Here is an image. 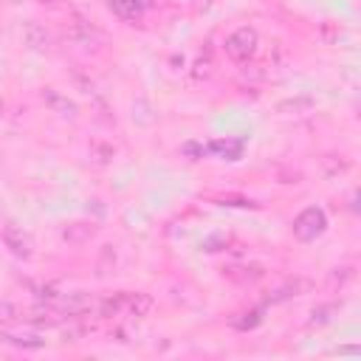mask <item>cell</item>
<instances>
[{
	"instance_id": "12",
	"label": "cell",
	"mask_w": 361,
	"mask_h": 361,
	"mask_svg": "<svg viewBox=\"0 0 361 361\" xmlns=\"http://www.w3.org/2000/svg\"><path fill=\"white\" fill-rule=\"evenodd\" d=\"M226 276L231 279V282H254V279H259L262 276V271L257 268V265H251V268H226Z\"/></svg>"
},
{
	"instance_id": "8",
	"label": "cell",
	"mask_w": 361,
	"mask_h": 361,
	"mask_svg": "<svg viewBox=\"0 0 361 361\" xmlns=\"http://www.w3.org/2000/svg\"><path fill=\"white\" fill-rule=\"evenodd\" d=\"M107 6H110V11H113L118 20H127V23L138 20L141 11H144V3H141V0H107Z\"/></svg>"
},
{
	"instance_id": "7",
	"label": "cell",
	"mask_w": 361,
	"mask_h": 361,
	"mask_svg": "<svg viewBox=\"0 0 361 361\" xmlns=\"http://www.w3.org/2000/svg\"><path fill=\"white\" fill-rule=\"evenodd\" d=\"M152 310V296L147 293H124V313L130 319H144Z\"/></svg>"
},
{
	"instance_id": "1",
	"label": "cell",
	"mask_w": 361,
	"mask_h": 361,
	"mask_svg": "<svg viewBox=\"0 0 361 361\" xmlns=\"http://www.w3.org/2000/svg\"><path fill=\"white\" fill-rule=\"evenodd\" d=\"M257 45H259V37L251 25H240L237 31H231L223 42V51L228 59L234 62H248L254 54H257Z\"/></svg>"
},
{
	"instance_id": "19",
	"label": "cell",
	"mask_w": 361,
	"mask_h": 361,
	"mask_svg": "<svg viewBox=\"0 0 361 361\" xmlns=\"http://www.w3.org/2000/svg\"><path fill=\"white\" fill-rule=\"evenodd\" d=\"M299 107H310V99H296V102H285V104H279V110H299Z\"/></svg>"
},
{
	"instance_id": "13",
	"label": "cell",
	"mask_w": 361,
	"mask_h": 361,
	"mask_svg": "<svg viewBox=\"0 0 361 361\" xmlns=\"http://www.w3.org/2000/svg\"><path fill=\"white\" fill-rule=\"evenodd\" d=\"M23 313L20 307H14L11 302H0V324H11V322H20Z\"/></svg>"
},
{
	"instance_id": "18",
	"label": "cell",
	"mask_w": 361,
	"mask_h": 361,
	"mask_svg": "<svg viewBox=\"0 0 361 361\" xmlns=\"http://www.w3.org/2000/svg\"><path fill=\"white\" fill-rule=\"evenodd\" d=\"M324 166H327V175H336V172H344V169H347V161H338V164H336L333 155H327V158H324Z\"/></svg>"
},
{
	"instance_id": "4",
	"label": "cell",
	"mask_w": 361,
	"mask_h": 361,
	"mask_svg": "<svg viewBox=\"0 0 361 361\" xmlns=\"http://www.w3.org/2000/svg\"><path fill=\"white\" fill-rule=\"evenodd\" d=\"M310 288H313V282H310V279L296 276V279H288V282H282L279 288H274V290L268 293V302H271V305H276V302H285V299L302 296V293H307Z\"/></svg>"
},
{
	"instance_id": "17",
	"label": "cell",
	"mask_w": 361,
	"mask_h": 361,
	"mask_svg": "<svg viewBox=\"0 0 361 361\" xmlns=\"http://www.w3.org/2000/svg\"><path fill=\"white\" fill-rule=\"evenodd\" d=\"M183 155H189V161H200V158L209 155V152H206V144H195V141H189V144H183Z\"/></svg>"
},
{
	"instance_id": "21",
	"label": "cell",
	"mask_w": 361,
	"mask_h": 361,
	"mask_svg": "<svg viewBox=\"0 0 361 361\" xmlns=\"http://www.w3.org/2000/svg\"><path fill=\"white\" fill-rule=\"evenodd\" d=\"M42 3H54V0H42Z\"/></svg>"
},
{
	"instance_id": "6",
	"label": "cell",
	"mask_w": 361,
	"mask_h": 361,
	"mask_svg": "<svg viewBox=\"0 0 361 361\" xmlns=\"http://www.w3.org/2000/svg\"><path fill=\"white\" fill-rule=\"evenodd\" d=\"M206 152L209 155H217L223 161H237L243 155V141L240 138H217V141L206 144Z\"/></svg>"
},
{
	"instance_id": "2",
	"label": "cell",
	"mask_w": 361,
	"mask_h": 361,
	"mask_svg": "<svg viewBox=\"0 0 361 361\" xmlns=\"http://www.w3.org/2000/svg\"><path fill=\"white\" fill-rule=\"evenodd\" d=\"M324 228H327V214H324L319 206L302 209V212L296 214V220H293V237H296L299 243H313V240H319V237L324 234Z\"/></svg>"
},
{
	"instance_id": "10",
	"label": "cell",
	"mask_w": 361,
	"mask_h": 361,
	"mask_svg": "<svg viewBox=\"0 0 361 361\" xmlns=\"http://www.w3.org/2000/svg\"><path fill=\"white\" fill-rule=\"evenodd\" d=\"M336 313H338V305H336V302H324V305H316V307L310 310V319H307V324H310V327H324V324H330V322L336 319Z\"/></svg>"
},
{
	"instance_id": "20",
	"label": "cell",
	"mask_w": 361,
	"mask_h": 361,
	"mask_svg": "<svg viewBox=\"0 0 361 361\" xmlns=\"http://www.w3.org/2000/svg\"><path fill=\"white\" fill-rule=\"evenodd\" d=\"M214 3H217V0H192V8H195L197 14H203V11H209Z\"/></svg>"
},
{
	"instance_id": "16",
	"label": "cell",
	"mask_w": 361,
	"mask_h": 361,
	"mask_svg": "<svg viewBox=\"0 0 361 361\" xmlns=\"http://www.w3.org/2000/svg\"><path fill=\"white\" fill-rule=\"evenodd\" d=\"M353 276V268L350 265H344V268H333V274H330V288H341L344 285V279H350Z\"/></svg>"
},
{
	"instance_id": "14",
	"label": "cell",
	"mask_w": 361,
	"mask_h": 361,
	"mask_svg": "<svg viewBox=\"0 0 361 361\" xmlns=\"http://www.w3.org/2000/svg\"><path fill=\"white\" fill-rule=\"evenodd\" d=\"M90 158H93L96 164H107V161L113 158V147H102V144H93V147H90Z\"/></svg>"
},
{
	"instance_id": "3",
	"label": "cell",
	"mask_w": 361,
	"mask_h": 361,
	"mask_svg": "<svg viewBox=\"0 0 361 361\" xmlns=\"http://www.w3.org/2000/svg\"><path fill=\"white\" fill-rule=\"evenodd\" d=\"M0 234H3L6 248H8L14 257H20V259H31V254H34V243H31L28 234H23V231L14 228V226H3Z\"/></svg>"
},
{
	"instance_id": "15",
	"label": "cell",
	"mask_w": 361,
	"mask_h": 361,
	"mask_svg": "<svg viewBox=\"0 0 361 361\" xmlns=\"http://www.w3.org/2000/svg\"><path fill=\"white\" fill-rule=\"evenodd\" d=\"M107 265H116V251H113L110 245H104V251H102V257H99V276L110 274Z\"/></svg>"
},
{
	"instance_id": "5",
	"label": "cell",
	"mask_w": 361,
	"mask_h": 361,
	"mask_svg": "<svg viewBox=\"0 0 361 361\" xmlns=\"http://www.w3.org/2000/svg\"><path fill=\"white\" fill-rule=\"evenodd\" d=\"M59 234H62V240L68 245H82V243H87L96 234V226L93 223H85V220H76V223H65Z\"/></svg>"
},
{
	"instance_id": "11",
	"label": "cell",
	"mask_w": 361,
	"mask_h": 361,
	"mask_svg": "<svg viewBox=\"0 0 361 361\" xmlns=\"http://www.w3.org/2000/svg\"><path fill=\"white\" fill-rule=\"evenodd\" d=\"M23 37H25V42H28L31 48H37V51L48 48V34H45L37 23H28V25H25V31H23Z\"/></svg>"
},
{
	"instance_id": "22",
	"label": "cell",
	"mask_w": 361,
	"mask_h": 361,
	"mask_svg": "<svg viewBox=\"0 0 361 361\" xmlns=\"http://www.w3.org/2000/svg\"><path fill=\"white\" fill-rule=\"evenodd\" d=\"M0 104H3V102H0Z\"/></svg>"
},
{
	"instance_id": "9",
	"label": "cell",
	"mask_w": 361,
	"mask_h": 361,
	"mask_svg": "<svg viewBox=\"0 0 361 361\" xmlns=\"http://www.w3.org/2000/svg\"><path fill=\"white\" fill-rule=\"evenodd\" d=\"M0 338L6 344H14V347H23V350H37L45 344V338L39 333H0Z\"/></svg>"
}]
</instances>
